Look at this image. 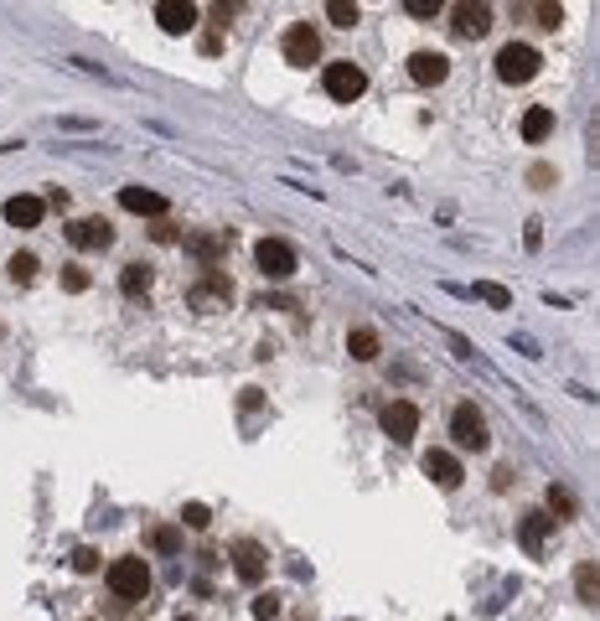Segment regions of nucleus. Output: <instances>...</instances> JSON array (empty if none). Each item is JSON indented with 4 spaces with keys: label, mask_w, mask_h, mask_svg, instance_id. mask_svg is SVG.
<instances>
[{
    "label": "nucleus",
    "mask_w": 600,
    "mask_h": 621,
    "mask_svg": "<svg viewBox=\"0 0 600 621\" xmlns=\"http://www.w3.org/2000/svg\"><path fill=\"white\" fill-rule=\"evenodd\" d=\"M109 590L119 595V601H145V590H150L145 559H114L109 564Z\"/></svg>",
    "instance_id": "obj_1"
},
{
    "label": "nucleus",
    "mask_w": 600,
    "mask_h": 621,
    "mask_svg": "<svg viewBox=\"0 0 600 621\" xmlns=\"http://www.w3.org/2000/svg\"><path fill=\"white\" fill-rule=\"evenodd\" d=\"M538 63H543V57H538L528 42H507V47L497 52V78L502 83H528L538 73Z\"/></svg>",
    "instance_id": "obj_2"
},
{
    "label": "nucleus",
    "mask_w": 600,
    "mask_h": 621,
    "mask_svg": "<svg viewBox=\"0 0 600 621\" xmlns=\"http://www.w3.org/2000/svg\"><path fill=\"white\" fill-rule=\"evenodd\" d=\"M326 94L336 98V104H352V98H363V88H367V73L357 63H332L326 67Z\"/></svg>",
    "instance_id": "obj_3"
},
{
    "label": "nucleus",
    "mask_w": 600,
    "mask_h": 621,
    "mask_svg": "<svg viewBox=\"0 0 600 621\" xmlns=\"http://www.w3.org/2000/svg\"><path fill=\"white\" fill-rule=\"evenodd\" d=\"M450 435H456V446L481 450L487 446V414L476 409V404H456V414H450Z\"/></svg>",
    "instance_id": "obj_4"
},
{
    "label": "nucleus",
    "mask_w": 600,
    "mask_h": 621,
    "mask_svg": "<svg viewBox=\"0 0 600 621\" xmlns=\"http://www.w3.org/2000/svg\"><path fill=\"white\" fill-rule=\"evenodd\" d=\"M253 259H259V270H264L269 280H290V274H295V249L284 239H259Z\"/></svg>",
    "instance_id": "obj_5"
},
{
    "label": "nucleus",
    "mask_w": 600,
    "mask_h": 621,
    "mask_svg": "<svg viewBox=\"0 0 600 621\" xmlns=\"http://www.w3.org/2000/svg\"><path fill=\"white\" fill-rule=\"evenodd\" d=\"M414 430H419V409H414L409 398H394V404L383 409V435H388L394 446H409Z\"/></svg>",
    "instance_id": "obj_6"
},
{
    "label": "nucleus",
    "mask_w": 600,
    "mask_h": 621,
    "mask_svg": "<svg viewBox=\"0 0 600 621\" xmlns=\"http://www.w3.org/2000/svg\"><path fill=\"white\" fill-rule=\"evenodd\" d=\"M284 63H316L321 57V36H316V26H305V21H295V26H290V32H284Z\"/></svg>",
    "instance_id": "obj_7"
},
{
    "label": "nucleus",
    "mask_w": 600,
    "mask_h": 621,
    "mask_svg": "<svg viewBox=\"0 0 600 621\" xmlns=\"http://www.w3.org/2000/svg\"><path fill=\"white\" fill-rule=\"evenodd\" d=\"M233 570H238V580H243V585H259V580H264V570H269V554L253 539H238L233 543Z\"/></svg>",
    "instance_id": "obj_8"
},
{
    "label": "nucleus",
    "mask_w": 600,
    "mask_h": 621,
    "mask_svg": "<svg viewBox=\"0 0 600 621\" xmlns=\"http://www.w3.org/2000/svg\"><path fill=\"white\" fill-rule=\"evenodd\" d=\"M450 26H456V36H466V42H476V36H487L491 32V5H456L450 11Z\"/></svg>",
    "instance_id": "obj_9"
},
{
    "label": "nucleus",
    "mask_w": 600,
    "mask_h": 621,
    "mask_svg": "<svg viewBox=\"0 0 600 621\" xmlns=\"http://www.w3.org/2000/svg\"><path fill=\"white\" fill-rule=\"evenodd\" d=\"M67 243H73V249H109L114 228L104 223V218H78V223H67Z\"/></svg>",
    "instance_id": "obj_10"
},
{
    "label": "nucleus",
    "mask_w": 600,
    "mask_h": 621,
    "mask_svg": "<svg viewBox=\"0 0 600 621\" xmlns=\"http://www.w3.org/2000/svg\"><path fill=\"white\" fill-rule=\"evenodd\" d=\"M156 21H160V32L181 36V32H191V26H197V5H187V0H160Z\"/></svg>",
    "instance_id": "obj_11"
},
{
    "label": "nucleus",
    "mask_w": 600,
    "mask_h": 621,
    "mask_svg": "<svg viewBox=\"0 0 600 621\" xmlns=\"http://www.w3.org/2000/svg\"><path fill=\"white\" fill-rule=\"evenodd\" d=\"M425 471H429V481H435V487H445V492H450V487H460V477H466L450 450H429V456H425Z\"/></svg>",
    "instance_id": "obj_12"
},
{
    "label": "nucleus",
    "mask_w": 600,
    "mask_h": 621,
    "mask_svg": "<svg viewBox=\"0 0 600 621\" xmlns=\"http://www.w3.org/2000/svg\"><path fill=\"white\" fill-rule=\"evenodd\" d=\"M409 73H414V83H445V73H450V63H445V52H414L409 57Z\"/></svg>",
    "instance_id": "obj_13"
},
{
    "label": "nucleus",
    "mask_w": 600,
    "mask_h": 621,
    "mask_svg": "<svg viewBox=\"0 0 600 621\" xmlns=\"http://www.w3.org/2000/svg\"><path fill=\"white\" fill-rule=\"evenodd\" d=\"M119 207H125V212H145V218H160V212H166V197L150 191V187H125L119 191Z\"/></svg>",
    "instance_id": "obj_14"
},
{
    "label": "nucleus",
    "mask_w": 600,
    "mask_h": 621,
    "mask_svg": "<svg viewBox=\"0 0 600 621\" xmlns=\"http://www.w3.org/2000/svg\"><path fill=\"white\" fill-rule=\"evenodd\" d=\"M5 223L11 228H36L42 223V197H26V191L11 197V202H5Z\"/></svg>",
    "instance_id": "obj_15"
},
{
    "label": "nucleus",
    "mask_w": 600,
    "mask_h": 621,
    "mask_svg": "<svg viewBox=\"0 0 600 621\" xmlns=\"http://www.w3.org/2000/svg\"><path fill=\"white\" fill-rule=\"evenodd\" d=\"M228 295H233V285H228L218 270H212V274H207V285L191 290V305H197V311H207V305H222Z\"/></svg>",
    "instance_id": "obj_16"
},
{
    "label": "nucleus",
    "mask_w": 600,
    "mask_h": 621,
    "mask_svg": "<svg viewBox=\"0 0 600 621\" xmlns=\"http://www.w3.org/2000/svg\"><path fill=\"white\" fill-rule=\"evenodd\" d=\"M549 129H553V109H543V104H533V109L522 114V140H528V145L549 140Z\"/></svg>",
    "instance_id": "obj_17"
},
{
    "label": "nucleus",
    "mask_w": 600,
    "mask_h": 621,
    "mask_svg": "<svg viewBox=\"0 0 600 621\" xmlns=\"http://www.w3.org/2000/svg\"><path fill=\"white\" fill-rule=\"evenodd\" d=\"M549 512H528V518H522V549H528V554H543V533H549Z\"/></svg>",
    "instance_id": "obj_18"
},
{
    "label": "nucleus",
    "mask_w": 600,
    "mask_h": 621,
    "mask_svg": "<svg viewBox=\"0 0 600 621\" xmlns=\"http://www.w3.org/2000/svg\"><path fill=\"white\" fill-rule=\"evenodd\" d=\"M347 352L357 363H373V357H378V332H373V326H357V332L347 336Z\"/></svg>",
    "instance_id": "obj_19"
},
{
    "label": "nucleus",
    "mask_w": 600,
    "mask_h": 621,
    "mask_svg": "<svg viewBox=\"0 0 600 621\" xmlns=\"http://www.w3.org/2000/svg\"><path fill=\"white\" fill-rule=\"evenodd\" d=\"M119 290H125V295H145V290H150V270H145V264H125Z\"/></svg>",
    "instance_id": "obj_20"
},
{
    "label": "nucleus",
    "mask_w": 600,
    "mask_h": 621,
    "mask_svg": "<svg viewBox=\"0 0 600 621\" xmlns=\"http://www.w3.org/2000/svg\"><path fill=\"white\" fill-rule=\"evenodd\" d=\"M574 590H580V601H595V595H600V574H595V564H580V570H574Z\"/></svg>",
    "instance_id": "obj_21"
},
{
    "label": "nucleus",
    "mask_w": 600,
    "mask_h": 621,
    "mask_svg": "<svg viewBox=\"0 0 600 621\" xmlns=\"http://www.w3.org/2000/svg\"><path fill=\"white\" fill-rule=\"evenodd\" d=\"M5 270H11V280H16V285H32V280H36V254H11V264H5Z\"/></svg>",
    "instance_id": "obj_22"
},
{
    "label": "nucleus",
    "mask_w": 600,
    "mask_h": 621,
    "mask_svg": "<svg viewBox=\"0 0 600 621\" xmlns=\"http://www.w3.org/2000/svg\"><path fill=\"white\" fill-rule=\"evenodd\" d=\"M471 295H476V301H487V305H497V311H507V305H512V295H507L502 285H491V280H481V285H471Z\"/></svg>",
    "instance_id": "obj_23"
},
{
    "label": "nucleus",
    "mask_w": 600,
    "mask_h": 621,
    "mask_svg": "<svg viewBox=\"0 0 600 621\" xmlns=\"http://www.w3.org/2000/svg\"><path fill=\"white\" fill-rule=\"evenodd\" d=\"M150 543H156L160 554H176V549H181V528H171V523L150 528Z\"/></svg>",
    "instance_id": "obj_24"
},
{
    "label": "nucleus",
    "mask_w": 600,
    "mask_h": 621,
    "mask_svg": "<svg viewBox=\"0 0 600 621\" xmlns=\"http://www.w3.org/2000/svg\"><path fill=\"white\" fill-rule=\"evenodd\" d=\"M181 523H187V528H197V533H202V528L212 523V512H207L202 502H187V508H181Z\"/></svg>",
    "instance_id": "obj_25"
},
{
    "label": "nucleus",
    "mask_w": 600,
    "mask_h": 621,
    "mask_svg": "<svg viewBox=\"0 0 600 621\" xmlns=\"http://www.w3.org/2000/svg\"><path fill=\"white\" fill-rule=\"evenodd\" d=\"M326 16H332L336 26H352V21H357V5H352V0H332V5H326Z\"/></svg>",
    "instance_id": "obj_26"
},
{
    "label": "nucleus",
    "mask_w": 600,
    "mask_h": 621,
    "mask_svg": "<svg viewBox=\"0 0 600 621\" xmlns=\"http://www.w3.org/2000/svg\"><path fill=\"white\" fill-rule=\"evenodd\" d=\"M187 249H191L197 259H212V254L222 249V239H207V233H197V239H187Z\"/></svg>",
    "instance_id": "obj_27"
},
{
    "label": "nucleus",
    "mask_w": 600,
    "mask_h": 621,
    "mask_svg": "<svg viewBox=\"0 0 600 621\" xmlns=\"http://www.w3.org/2000/svg\"><path fill=\"white\" fill-rule=\"evenodd\" d=\"M63 290H73V295L88 290V270H83V264H67V270H63Z\"/></svg>",
    "instance_id": "obj_28"
},
{
    "label": "nucleus",
    "mask_w": 600,
    "mask_h": 621,
    "mask_svg": "<svg viewBox=\"0 0 600 621\" xmlns=\"http://www.w3.org/2000/svg\"><path fill=\"white\" fill-rule=\"evenodd\" d=\"M253 616L274 621V616H280V595H253Z\"/></svg>",
    "instance_id": "obj_29"
},
{
    "label": "nucleus",
    "mask_w": 600,
    "mask_h": 621,
    "mask_svg": "<svg viewBox=\"0 0 600 621\" xmlns=\"http://www.w3.org/2000/svg\"><path fill=\"white\" fill-rule=\"evenodd\" d=\"M549 508L559 512V518H569V512H574V497H569L564 487H549Z\"/></svg>",
    "instance_id": "obj_30"
},
{
    "label": "nucleus",
    "mask_w": 600,
    "mask_h": 621,
    "mask_svg": "<svg viewBox=\"0 0 600 621\" xmlns=\"http://www.w3.org/2000/svg\"><path fill=\"white\" fill-rule=\"evenodd\" d=\"M73 570H78V574H94V570H98V549H78V554H73Z\"/></svg>",
    "instance_id": "obj_31"
},
{
    "label": "nucleus",
    "mask_w": 600,
    "mask_h": 621,
    "mask_svg": "<svg viewBox=\"0 0 600 621\" xmlns=\"http://www.w3.org/2000/svg\"><path fill=\"white\" fill-rule=\"evenodd\" d=\"M559 21H564V5H538V26H559Z\"/></svg>",
    "instance_id": "obj_32"
},
{
    "label": "nucleus",
    "mask_w": 600,
    "mask_h": 621,
    "mask_svg": "<svg viewBox=\"0 0 600 621\" xmlns=\"http://www.w3.org/2000/svg\"><path fill=\"white\" fill-rule=\"evenodd\" d=\"M404 11H409V16H435L440 0H404Z\"/></svg>",
    "instance_id": "obj_33"
}]
</instances>
